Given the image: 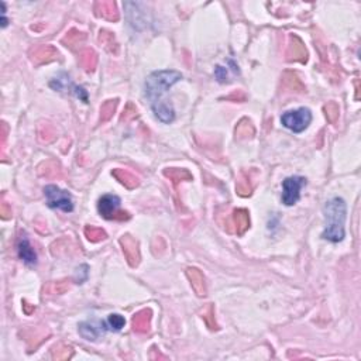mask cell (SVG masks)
Here are the masks:
<instances>
[{
    "instance_id": "1",
    "label": "cell",
    "mask_w": 361,
    "mask_h": 361,
    "mask_svg": "<svg viewBox=\"0 0 361 361\" xmlns=\"http://www.w3.org/2000/svg\"><path fill=\"white\" fill-rule=\"evenodd\" d=\"M182 79V74L178 71H155L146 80V96L150 99L151 109L155 117L165 124H169L175 119L174 106L171 102L162 96L167 94L168 89Z\"/></svg>"
},
{
    "instance_id": "2",
    "label": "cell",
    "mask_w": 361,
    "mask_h": 361,
    "mask_svg": "<svg viewBox=\"0 0 361 361\" xmlns=\"http://www.w3.org/2000/svg\"><path fill=\"white\" fill-rule=\"evenodd\" d=\"M346 202L341 198H333L323 207L326 228L322 233L325 240L339 243L344 239V220H346Z\"/></svg>"
},
{
    "instance_id": "3",
    "label": "cell",
    "mask_w": 361,
    "mask_h": 361,
    "mask_svg": "<svg viewBox=\"0 0 361 361\" xmlns=\"http://www.w3.org/2000/svg\"><path fill=\"white\" fill-rule=\"evenodd\" d=\"M44 195L47 198V205L51 209H61L65 213L74 210V201L68 191H64L57 185H47L44 188Z\"/></svg>"
},
{
    "instance_id": "4",
    "label": "cell",
    "mask_w": 361,
    "mask_h": 361,
    "mask_svg": "<svg viewBox=\"0 0 361 361\" xmlns=\"http://www.w3.org/2000/svg\"><path fill=\"white\" fill-rule=\"evenodd\" d=\"M312 121V112L308 107H301L296 110H289L281 116V123L294 133H302Z\"/></svg>"
},
{
    "instance_id": "5",
    "label": "cell",
    "mask_w": 361,
    "mask_h": 361,
    "mask_svg": "<svg viewBox=\"0 0 361 361\" xmlns=\"http://www.w3.org/2000/svg\"><path fill=\"white\" fill-rule=\"evenodd\" d=\"M120 198L116 195H103L98 202V210L101 216H103L107 220H127L130 219V214L127 212L119 210L120 207Z\"/></svg>"
},
{
    "instance_id": "6",
    "label": "cell",
    "mask_w": 361,
    "mask_h": 361,
    "mask_svg": "<svg viewBox=\"0 0 361 361\" xmlns=\"http://www.w3.org/2000/svg\"><path fill=\"white\" fill-rule=\"evenodd\" d=\"M306 185L303 176H289L282 180V203L285 206H292L301 198V189Z\"/></svg>"
},
{
    "instance_id": "7",
    "label": "cell",
    "mask_w": 361,
    "mask_h": 361,
    "mask_svg": "<svg viewBox=\"0 0 361 361\" xmlns=\"http://www.w3.org/2000/svg\"><path fill=\"white\" fill-rule=\"evenodd\" d=\"M79 335L86 339V340L95 341L98 340L101 336H103L106 333L107 330V323L106 322L101 321H89L83 322L79 325Z\"/></svg>"
},
{
    "instance_id": "8",
    "label": "cell",
    "mask_w": 361,
    "mask_h": 361,
    "mask_svg": "<svg viewBox=\"0 0 361 361\" xmlns=\"http://www.w3.org/2000/svg\"><path fill=\"white\" fill-rule=\"evenodd\" d=\"M120 246L130 267H137L140 262V250L137 240L131 236H123L120 239Z\"/></svg>"
},
{
    "instance_id": "9",
    "label": "cell",
    "mask_w": 361,
    "mask_h": 361,
    "mask_svg": "<svg viewBox=\"0 0 361 361\" xmlns=\"http://www.w3.org/2000/svg\"><path fill=\"white\" fill-rule=\"evenodd\" d=\"M17 253L20 260L27 264V265H35L37 264V254H35V250L33 248V246L30 244V241L27 239L26 234H21V237L19 239L17 243Z\"/></svg>"
},
{
    "instance_id": "10",
    "label": "cell",
    "mask_w": 361,
    "mask_h": 361,
    "mask_svg": "<svg viewBox=\"0 0 361 361\" xmlns=\"http://www.w3.org/2000/svg\"><path fill=\"white\" fill-rule=\"evenodd\" d=\"M31 60L34 64H44V62H50V61L55 60L58 57V51L53 47V46H38L34 47L30 51Z\"/></svg>"
},
{
    "instance_id": "11",
    "label": "cell",
    "mask_w": 361,
    "mask_h": 361,
    "mask_svg": "<svg viewBox=\"0 0 361 361\" xmlns=\"http://www.w3.org/2000/svg\"><path fill=\"white\" fill-rule=\"evenodd\" d=\"M95 12L99 17L106 19L109 21L119 20V12H117L114 2H98L95 5Z\"/></svg>"
},
{
    "instance_id": "12",
    "label": "cell",
    "mask_w": 361,
    "mask_h": 361,
    "mask_svg": "<svg viewBox=\"0 0 361 361\" xmlns=\"http://www.w3.org/2000/svg\"><path fill=\"white\" fill-rule=\"evenodd\" d=\"M151 310L150 309H144L140 310L137 314H134L133 318V330L136 333H148L150 332V325H151Z\"/></svg>"
},
{
    "instance_id": "13",
    "label": "cell",
    "mask_w": 361,
    "mask_h": 361,
    "mask_svg": "<svg viewBox=\"0 0 361 361\" xmlns=\"http://www.w3.org/2000/svg\"><path fill=\"white\" fill-rule=\"evenodd\" d=\"M187 277L191 281V285L194 288L198 296H205L206 295V284H205V277L198 268H188Z\"/></svg>"
},
{
    "instance_id": "14",
    "label": "cell",
    "mask_w": 361,
    "mask_h": 361,
    "mask_svg": "<svg viewBox=\"0 0 361 361\" xmlns=\"http://www.w3.org/2000/svg\"><path fill=\"white\" fill-rule=\"evenodd\" d=\"M288 60H294V61H301V62H306V57H308V53H306V48L303 46L298 37L292 35L291 37V44H289V48H288Z\"/></svg>"
},
{
    "instance_id": "15",
    "label": "cell",
    "mask_w": 361,
    "mask_h": 361,
    "mask_svg": "<svg viewBox=\"0 0 361 361\" xmlns=\"http://www.w3.org/2000/svg\"><path fill=\"white\" fill-rule=\"evenodd\" d=\"M229 61H230V68L217 65L216 69H214V76L217 78V80H219L220 83H229V82L233 80L236 75H239V65H237L233 60Z\"/></svg>"
},
{
    "instance_id": "16",
    "label": "cell",
    "mask_w": 361,
    "mask_h": 361,
    "mask_svg": "<svg viewBox=\"0 0 361 361\" xmlns=\"http://www.w3.org/2000/svg\"><path fill=\"white\" fill-rule=\"evenodd\" d=\"M112 175L127 189H134L136 187H139V184H140V179L134 174H131L130 171H127V169H114Z\"/></svg>"
},
{
    "instance_id": "17",
    "label": "cell",
    "mask_w": 361,
    "mask_h": 361,
    "mask_svg": "<svg viewBox=\"0 0 361 361\" xmlns=\"http://www.w3.org/2000/svg\"><path fill=\"white\" fill-rule=\"evenodd\" d=\"M233 221L236 226V233L244 234L246 230L250 228V216L246 209H237L233 212Z\"/></svg>"
},
{
    "instance_id": "18",
    "label": "cell",
    "mask_w": 361,
    "mask_h": 361,
    "mask_svg": "<svg viewBox=\"0 0 361 361\" xmlns=\"http://www.w3.org/2000/svg\"><path fill=\"white\" fill-rule=\"evenodd\" d=\"M79 64L85 71L92 72L95 68H96V64H98V57H96L94 50H89V48L83 50V51L79 54Z\"/></svg>"
},
{
    "instance_id": "19",
    "label": "cell",
    "mask_w": 361,
    "mask_h": 361,
    "mask_svg": "<svg viewBox=\"0 0 361 361\" xmlns=\"http://www.w3.org/2000/svg\"><path fill=\"white\" fill-rule=\"evenodd\" d=\"M50 86L55 91H58V92H68V89H72V92H74L75 85H72V82L69 79V75L61 74L50 82Z\"/></svg>"
},
{
    "instance_id": "20",
    "label": "cell",
    "mask_w": 361,
    "mask_h": 361,
    "mask_svg": "<svg viewBox=\"0 0 361 361\" xmlns=\"http://www.w3.org/2000/svg\"><path fill=\"white\" fill-rule=\"evenodd\" d=\"M164 175L172 180L174 184L182 182V180H191L192 175L189 174V171L187 169H179V168H168L164 171Z\"/></svg>"
},
{
    "instance_id": "21",
    "label": "cell",
    "mask_w": 361,
    "mask_h": 361,
    "mask_svg": "<svg viewBox=\"0 0 361 361\" xmlns=\"http://www.w3.org/2000/svg\"><path fill=\"white\" fill-rule=\"evenodd\" d=\"M253 136H254V127H253L251 121L247 120V119H243L236 127V137L239 140H246V139H250Z\"/></svg>"
},
{
    "instance_id": "22",
    "label": "cell",
    "mask_w": 361,
    "mask_h": 361,
    "mask_svg": "<svg viewBox=\"0 0 361 361\" xmlns=\"http://www.w3.org/2000/svg\"><path fill=\"white\" fill-rule=\"evenodd\" d=\"M99 41H101L102 44L105 46V48H106L109 53L117 54V51H119V47H117V42L114 41L113 34L107 33V31H101Z\"/></svg>"
},
{
    "instance_id": "23",
    "label": "cell",
    "mask_w": 361,
    "mask_h": 361,
    "mask_svg": "<svg viewBox=\"0 0 361 361\" xmlns=\"http://www.w3.org/2000/svg\"><path fill=\"white\" fill-rule=\"evenodd\" d=\"M82 41H85V34L83 33H79V31H76V30H72V31H69V33L62 38V42L67 46V47L69 48H74L75 46H78V44H80Z\"/></svg>"
},
{
    "instance_id": "24",
    "label": "cell",
    "mask_w": 361,
    "mask_h": 361,
    "mask_svg": "<svg viewBox=\"0 0 361 361\" xmlns=\"http://www.w3.org/2000/svg\"><path fill=\"white\" fill-rule=\"evenodd\" d=\"M116 109H117V99L105 102L101 107V120L102 121L110 120V117L114 114Z\"/></svg>"
},
{
    "instance_id": "25",
    "label": "cell",
    "mask_w": 361,
    "mask_h": 361,
    "mask_svg": "<svg viewBox=\"0 0 361 361\" xmlns=\"http://www.w3.org/2000/svg\"><path fill=\"white\" fill-rule=\"evenodd\" d=\"M282 79H284L285 85H287L289 89H294V91H296V92H305V87H303V85L301 83V80L298 79V76H296L295 74L285 72L284 76H282Z\"/></svg>"
},
{
    "instance_id": "26",
    "label": "cell",
    "mask_w": 361,
    "mask_h": 361,
    "mask_svg": "<svg viewBox=\"0 0 361 361\" xmlns=\"http://www.w3.org/2000/svg\"><path fill=\"white\" fill-rule=\"evenodd\" d=\"M85 236L87 237V240L94 241V243L105 240L107 237L105 230H102L101 228H95V226H86V228H85Z\"/></svg>"
},
{
    "instance_id": "27",
    "label": "cell",
    "mask_w": 361,
    "mask_h": 361,
    "mask_svg": "<svg viewBox=\"0 0 361 361\" xmlns=\"http://www.w3.org/2000/svg\"><path fill=\"white\" fill-rule=\"evenodd\" d=\"M106 323H107V329H110V330H113V332H119V330H121V329L124 328L126 321H124V318H123L121 314L112 313L109 318H107Z\"/></svg>"
},
{
    "instance_id": "28",
    "label": "cell",
    "mask_w": 361,
    "mask_h": 361,
    "mask_svg": "<svg viewBox=\"0 0 361 361\" xmlns=\"http://www.w3.org/2000/svg\"><path fill=\"white\" fill-rule=\"evenodd\" d=\"M72 353H74L72 347H69L67 344H58V346L54 347L53 357L57 360H67L72 355Z\"/></svg>"
},
{
    "instance_id": "29",
    "label": "cell",
    "mask_w": 361,
    "mask_h": 361,
    "mask_svg": "<svg viewBox=\"0 0 361 361\" xmlns=\"http://www.w3.org/2000/svg\"><path fill=\"white\" fill-rule=\"evenodd\" d=\"M69 289V284L68 281H58V282H51L50 285L44 288V292L47 294H64Z\"/></svg>"
},
{
    "instance_id": "30",
    "label": "cell",
    "mask_w": 361,
    "mask_h": 361,
    "mask_svg": "<svg viewBox=\"0 0 361 361\" xmlns=\"http://www.w3.org/2000/svg\"><path fill=\"white\" fill-rule=\"evenodd\" d=\"M251 189L253 188L250 185L247 178H244V175L236 184V191H237V194L240 195V196H250L251 195Z\"/></svg>"
},
{
    "instance_id": "31",
    "label": "cell",
    "mask_w": 361,
    "mask_h": 361,
    "mask_svg": "<svg viewBox=\"0 0 361 361\" xmlns=\"http://www.w3.org/2000/svg\"><path fill=\"white\" fill-rule=\"evenodd\" d=\"M203 321L206 322L207 328L212 329V330H214V329H217V325H216V321H214V309L212 305H207L206 309L203 310Z\"/></svg>"
},
{
    "instance_id": "32",
    "label": "cell",
    "mask_w": 361,
    "mask_h": 361,
    "mask_svg": "<svg viewBox=\"0 0 361 361\" xmlns=\"http://www.w3.org/2000/svg\"><path fill=\"white\" fill-rule=\"evenodd\" d=\"M325 112H326V117L330 123H336V120L339 119V107L336 103H328L325 106Z\"/></svg>"
},
{
    "instance_id": "33",
    "label": "cell",
    "mask_w": 361,
    "mask_h": 361,
    "mask_svg": "<svg viewBox=\"0 0 361 361\" xmlns=\"http://www.w3.org/2000/svg\"><path fill=\"white\" fill-rule=\"evenodd\" d=\"M134 117H137V107L134 106L133 103H128L127 107H126V110H124V113H123V116H121V120L128 121L131 120V119H134Z\"/></svg>"
},
{
    "instance_id": "34",
    "label": "cell",
    "mask_w": 361,
    "mask_h": 361,
    "mask_svg": "<svg viewBox=\"0 0 361 361\" xmlns=\"http://www.w3.org/2000/svg\"><path fill=\"white\" fill-rule=\"evenodd\" d=\"M0 210H2V217H3V219H9V217L12 216V207L9 206L6 202L2 203V209H0Z\"/></svg>"
},
{
    "instance_id": "35",
    "label": "cell",
    "mask_w": 361,
    "mask_h": 361,
    "mask_svg": "<svg viewBox=\"0 0 361 361\" xmlns=\"http://www.w3.org/2000/svg\"><path fill=\"white\" fill-rule=\"evenodd\" d=\"M226 99H228V101H233V99H234V101H241V102H243V101H246V95L239 91V92H234V94H232L230 96H228Z\"/></svg>"
},
{
    "instance_id": "36",
    "label": "cell",
    "mask_w": 361,
    "mask_h": 361,
    "mask_svg": "<svg viewBox=\"0 0 361 361\" xmlns=\"http://www.w3.org/2000/svg\"><path fill=\"white\" fill-rule=\"evenodd\" d=\"M23 306H24V310H26L27 314H30L31 312H34V310H35V306H31V309L28 308V303H27V302H24V305H23Z\"/></svg>"
}]
</instances>
